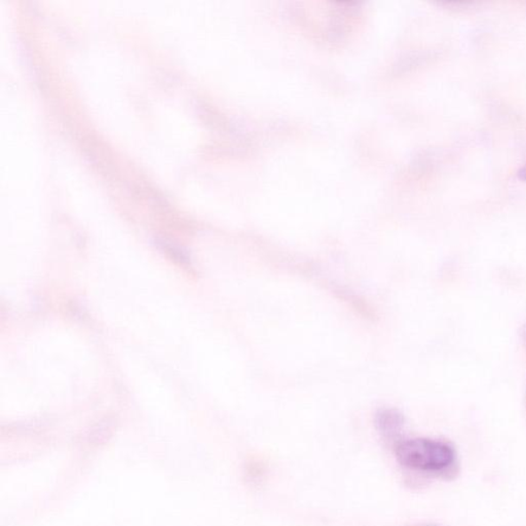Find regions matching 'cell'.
Listing matches in <instances>:
<instances>
[{"label":"cell","instance_id":"obj_1","mask_svg":"<svg viewBox=\"0 0 526 526\" xmlns=\"http://www.w3.org/2000/svg\"><path fill=\"white\" fill-rule=\"evenodd\" d=\"M399 463L409 469L444 472L455 463V453L445 442L415 438L404 440L396 446Z\"/></svg>","mask_w":526,"mask_h":526},{"label":"cell","instance_id":"obj_4","mask_svg":"<svg viewBox=\"0 0 526 526\" xmlns=\"http://www.w3.org/2000/svg\"><path fill=\"white\" fill-rule=\"evenodd\" d=\"M525 336H526V332H525Z\"/></svg>","mask_w":526,"mask_h":526},{"label":"cell","instance_id":"obj_3","mask_svg":"<svg viewBox=\"0 0 526 526\" xmlns=\"http://www.w3.org/2000/svg\"><path fill=\"white\" fill-rule=\"evenodd\" d=\"M519 177L526 181V164L522 166L521 170H519Z\"/></svg>","mask_w":526,"mask_h":526},{"label":"cell","instance_id":"obj_2","mask_svg":"<svg viewBox=\"0 0 526 526\" xmlns=\"http://www.w3.org/2000/svg\"><path fill=\"white\" fill-rule=\"evenodd\" d=\"M403 416L394 409H384L376 415V425L384 435H394L403 426Z\"/></svg>","mask_w":526,"mask_h":526}]
</instances>
